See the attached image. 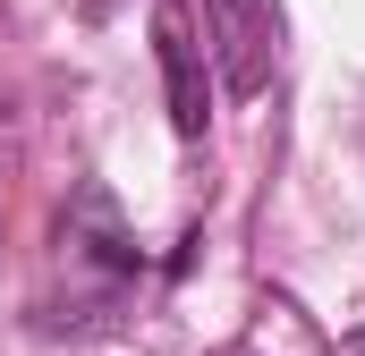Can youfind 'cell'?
Here are the masks:
<instances>
[{
  "instance_id": "2",
  "label": "cell",
  "mask_w": 365,
  "mask_h": 356,
  "mask_svg": "<svg viewBox=\"0 0 365 356\" xmlns=\"http://www.w3.org/2000/svg\"><path fill=\"white\" fill-rule=\"evenodd\" d=\"M212 68L230 93H264L280 68V0H204Z\"/></svg>"
},
{
  "instance_id": "3",
  "label": "cell",
  "mask_w": 365,
  "mask_h": 356,
  "mask_svg": "<svg viewBox=\"0 0 365 356\" xmlns=\"http://www.w3.org/2000/svg\"><path fill=\"white\" fill-rule=\"evenodd\" d=\"M153 51H162V77H170V127L195 145L204 136V60H195V34H187L179 0L153 9Z\"/></svg>"
},
{
  "instance_id": "4",
  "label": "cell",
  "mask_w": 365,
  "mask_h": 356,
  "mask_svg": "<svg viewBox=\"0 0 365 356\" xmlns=\"http://www.w3.org/2000/svg\"><path fill=\"white\" fill-rule=\"evenodd\" d=\"M340 356H365V331H349V340H340Z\"/></svg>"
},
{
  "instance_id": "1",
  "label": "cell",
  "mask_w": 365,
  "mask_h": 356,
  "mask_svg": "<svg viewBox=\"0 0 365 356\" xmlns=\"http://www.w3.org/2000/svg\"><path fill=\"white\" fill-rule=\"evenodd\" d=\"M136 271H145V255H136V238H128L110 187L86 178V187L68 195V212H60V280H68V305L93 314V323H110V314L128 305Z\"/></svg>"
},
{
  "instance_id": "5",
  "label": "cell",
  "mask_w": 365,
  "mask_h": 356,
  "mask_svg": "<svg viewBox=\"0 0 365 356\" xmlns=\"http://www.w3.org/2000/svg\"><path fill=\"white\" fill-rule=\"evenodd\" d=\"M230 356H255V348H230Z\"/></svg>"
}]
</instances>
